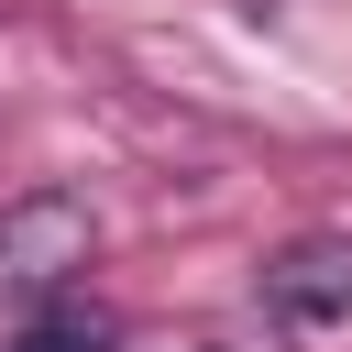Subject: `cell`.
Here are the masks:
<instances>
[{
    "label": "cell",
    "mask_w": 352,
    "mask_h": 352,
    "mask_svg": "<svg viewBox=\"0 0 352 352\" xmlns=\"http://www.w3.org/2000/svg\"><path fill=\"white\" fill-rule=\"evenodd\" d=\"M264 308L297 319V330H330L352 319V231H297L264 253Z\"/></svg>",
    "instance_id": "obj_2"
},
{
    "label": "cell",
    "mask_w": 352,
    "mask_h": 352,
    "mask_svg": "<svg viewBox=\"0 0 352 352\" xmlns=\"http://www.w3.org/2000/svg\"><path fill=\"white\" fill-rule=\"evenodd\" d=\"M198 352H286V341H275V330H264V341H253V330H220V341H198Z\"/></svg>",
    "instance_id": "obj_4"
},
{
    "label": "cell",
    "mask_w": 352,
    "mask_h": 352,
    "mask_svg": "<svg viewBox=\"0 0 352 352\" xmlns=\"http://www.w3.org/2000/svg\"><path fill=\"white\" fill-rule=\"evenodd\" d=\"M110 341H121L110 319H77V308H44V319H33V330H22L11 352H110Z\"/></svg>",
    "instance_id": "obj_3"
},
{
    "label": "cell",
    "mask_w": 352,
    "mask_h": 352,
    "mask_svg": "<svg viewBox=\"0 0 352 352\" xmlns=\"http://www.w3.org/2000/svg\"><path fill=\"white\" fill-rule=\"evenodd\" d=\"M99 264V209L77 187H22L0 209V308H55Z\"/></svg>",
    "instance_id": "obj_1"
}]
</instances>
